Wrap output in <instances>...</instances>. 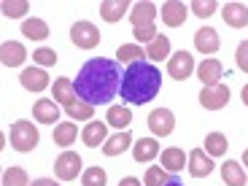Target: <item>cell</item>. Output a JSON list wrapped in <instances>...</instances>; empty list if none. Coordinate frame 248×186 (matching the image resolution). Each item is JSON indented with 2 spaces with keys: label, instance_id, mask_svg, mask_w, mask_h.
Returning a JSON list of instances; mask_svg holds the SVG:
<instances>
[{
  "label": "cell",
  "instance_id": "6da1fadb",
  "mask_svg": "<svg viewBox=\"0 0 248 186\" xmlns=\"http://www.w3.org/2000/svg\"><path fill=\"white\" fill-rule=\"evenodd\" d=\"M122 65L116 60H106V57H94V60L84 62V68L78 70L73 81L76 97L89 103V106H106L122 89Z\"/></svg>",
  "mask_w": 248,
  "mask_h": 186
},
{
  "label": "cell",
  "instance_id": "7a4b0ae2",
  "mask_svg": "<svg viewBox=\"0 0 248 186\" xmlns=\"http://www.w3.org/2000/svg\"><path fill=\"white\" fill-rule=\"evenodd\" d=\"M162 89V73L154 62H132L124 68L122 76V89H119V97L130 106H143L159 94Z\"/></svg>",
  "mask_w": 248,
  "mask_h": 186
},
{
  "label": "cell",
  "instance_id": "3957f363",
  "mask_svg": "<svg viewBox=\"0 0 248 186\" xmlns=\"http://www.w3.org/2000/svg\"><path fill=\"white\" fill-rule=\"evenodd\" d=\"M8 138H11V146L19 151V154H27V151H32L38 146V130L32 122H14L11 124V132H8Z\"/></svg>",
  "mask_w": 248,
  "mask_h": 186
},
{
  "label": "cell",
  "instance_id": "277c9868",
  "mask_svg": "<svg viewBox=\"0 0 248 186\" xmlns=\"http://www.w3.org/2000/svg\"><path fill=\"white\" fill-rule=\"evenodd\" d=\"M100 35H103V32H100L92 22H76V25L70 27V41H73L78 49H94V46L100 44Z\"/></svg>",
  "mask_w": 248,
  "mask_h": 186
},
{
  "label": "cell",
  "instance_id": "5b68a950",
  "mask_svg": "<svg viewBox=\"0 0 248 186\" xmlns=\"http://www.w3.org/2000/svg\"><path fill=\"white\" fill-rule=\"evenodd\" d=\"M230 103V87L227 84H216V87H202L200 92V106L205 111H221Z\"/></svg>",
  "mask_w": 248,
  "mask_h": 186
},
{
  "label": "cell",
  "instance_id": "8992f818",
  "mask_svg": "<svg viewBox=\"0 0 248 186\" xmlns=\"http://www.w3.org/2000/svg\"><path fill=\"white\" fill-rule=\"evenodd\" d=\"M149 130L154 138H168L175 130V116L168 108H154L149 113Z\"/></svg>",
  "mask_w": 248,
  "mask_h": 186
},
{
  "label": "cell",
  "instance_id": "52a82bcc",
  "mask_svg": "<svg viewBox=\"0 0 248 186\" xmlns=\"http://www.w3.org/2000/svg\"><path fill=\"white\" fill-rule=\"evenodd\" d=\"M168 73H170V78H175V81H186L194 73V57L189 54V51H184V49L175 51V54L168 60Z\"/></svg>",
  "mask_w": 248,
  "mask_h": 186
},
{
  "label": "cell",
  "instance_id": "ba28073f",
  "mask_svg": "<svg viewBox=\"0 0 248 186\" xmlns=\"http://www.w3.org/2000/svg\"><path fill=\"white\" fill-rule=\"evenodd\" d=\"M54 173L60 181H76V175L81 173V156L76 151H62L54 162Z\"/></svg>",
  "mask_w": 248,
  "mask_h": 186
},
{
  "label": "cell",
  "instance_id": "9c48e42d",
  "mask_svg": "<svg viewBox=\"0 0 248 186\" xmlns=\"http://www.w3.org/2000/svg\"><path fill=\"white\" fill-rule=\"evenodd\" d=\"M197 78L202 81V87H216L224 78V65L218 60H213V57H208V60H202L197 65Z\"/></svg>",
  "mask_w": 248,
  "mask_h": 186
},
{
  "label": "cell",
  "instance_id": "30bf717a",
  "mask_svg": "<svg viewBox=\"0 0 248 186\" xmlns=\"http://www.w3.org/2000/svg\"><path fill=\"white\" fill-rule=\"evenodd\" d=\"M189 16V6L181 3V0H168V3H162V22L168 27H181Z\"/></svg>",
  "mask_w": 248,
  "mask_h": 186
},
{
  "label": "cell",
  "instance_id": "8fae6325",
  "mask_svg": "<svg viewBox=\"0 0 248 186\" xmlns=\"http://www.w3.org/2000/svg\"><path fill=\"white\" fill-rule=\"evenodd\" d=\"M189 173L194 178H208L213 173V156L205 154V149H192L189 151Z\"/></svg>",
  "mask_w": 248,
  "mask_h": 186
},
{
  "label": "cell",
  "instance_id": "7c38bea8",
  "mask_svg": "<svg viewBox=\"0 0 248 186\" xmlns=\"http://www.w3.org/2000/svg\"><path fill=\"white\" fill-rule=\"evenodd\" d=\"M194 46H197L200 54H216L218 46H221V38L213 27H200L194 32Z\"/></svg>",
  "mask_w": 248,
  "mask_h": 186
},
{
  "label": "cell",
  "instance_id": "4fadbf2b",
  "mask_svg": "<svg viewBox=\"0 0 248 186\" xmlns=\"http://www.w3.org/2000/svg\"><path fill=\"white\" fill-rule=\"evenodd\" d=\"M221 19L227 27H235V30L248 27V6H243V3H227L221 8Z\"/></svg>",
  "mask_w": 248,
  "mask_h": 186
},
{
  "label": "cell",
  "instance_id": "5bb4252c",
  "mask_svg": "<svg viewBox=\"0 0 248 186\" xmlns=\"http://www.w3.org/2000/svg\"><path fill=\"white\" fill-rule=\"evenodd\" d=\"M0 60H3L6 68H19L27 60V49L19 41H6V44L0 46Z\"/></svg>",
  "mask_w": 248,
  "mask_h": 186
},
{
  "label": "cell",
  "instance_id": "9a60e30c",
  "mask_svg": "<svg viewBox=\"0 0 248 186\" xmlns=\"http://www.w3.org/2000/svg\"><path fill=\"white\" fill-rule=\"evenodd\" d=\"M19 81H22V87L30 89V92H44V89H49V76H46L44 68H27V70H22Z\"/></svg>",
  "mask_w": 248,
  "mask_h": 186
},
{
  "label": "cell",
  "instance_id": "2e32d148",
  "mask_svg": "<svg viewBox=\"0 0 248 186\" xmlns=\"http://www.w3.org/2000/svg\"><path fill=\"white\" fill-rule=\"evenodd\" d=\"M156 6L154 3H149V0H143V3H135L132 6V14H130V22L132 27H146V25H154L156 19Z\"/></svg>",
  "mask_w": 248,
  "mask_h": 186
},
{
  "label": "cell",
  "instance_id": "e0dca14e",
  "mask_svg": "<svg viewBox=\"0 0 248 186\" xmlns=\"http://www.w3.org/2000/svg\"><path fill=\"white\" fill-rule=\"evenodd\" d=\"M32 116L41 124H54V122H60V106H57L54 100H35Z\"/></svg>",
  "mask_w": 248,
  "mask_h": 186
},
{
  "label": "cell",
  "instance_id": "ac0fdd59",
  "mask_svg": "<svg viewBox=\"0 0 248 186\" xmlns=\"http://www.w3.org/2000/svg\"><path fill=\"white\" fill-rule=\"evenodd\" d=\"M130 3H127V0H103V3H100V16L106 19V22H119V19L122 16H130Z\"/></svg>",
  "mask_w": 248,
  "mask_h": 186
},
{
  "label": "cell",
  "instance_id": "d6986e66",
  "mask_svg": "<svg viewBox=\"0 0 248 186\" xmlns=\"http://www.w3.org/2000/svg\"><path fill=\"white\" fill-rule=\"evenodd\" d=\"M132 156H135V162H151L154 156H159L156 138H140L138 143H132Z\"/></svg>",
  "mask_w": 248,
  "mask_h": 186
},
{
  "label": "cell",
  "instance_id": "ffe728a7",
  "mask_svg": "<svg viewBox=\"0 0 248 186\" xmlns=\"http://www.w3.org/2000/svg\"><path fill=\"white\" fill-rule=\"evenodd\" d=\"M132 146V135L127 130H122V132H116L113 138H108L106 143H103V154L106 156H119V154H124V151Z\"/></svg>",
  "mask_w": 248,
  "mask_h": 186
},
{
  "label": "cell",
  "instance_id": "44dd1931",
  "mask_svg": "<svg viewBox=\"0 0 248 186\" xmlns=\"http://www.w3.org/2000/svg\"><path fill=\"white\" fill-rule=\"evenodd\" d=\"M184 165H189V154H184V149H165L162 151V168L168 173H181Z\"/></svg>",
  "mask_w": 248,
  "mask_h": 186
},
{
  "label": "cell",
  "instance_id": "7402d4cb",
  "mask_svg": "<svg viewBox=\"0 0 248 186\" xmlns=\"http://www.w3.org/2000/svg\"><path fill=\"white\" fill-rule=\"evenodd\" d=\"M221 178H224L227 186H246V170H243L240 162L227 159L221 165Z\"/></svg>",
  "mask_w": 248,
  "mask_h": 186
},
{
  "label": "cell",
  "instance_id": "603a6c76",
  "mask_svg": "<svg viewBox=\"0 0 248 186\" xmlns=\"http://www.w3.org/2000/svg\"><path fill=\"white\" fill-rule=\"evenodd\" d=\"M106 124L108 122H89L81 132V140L87 143L89 149H97L100 143H106Z\"/></svg>",
  "mask_w": 248,
  "mask_h": 186
},
{
  "label": "cell",
  "instance_id": "cb8c5ba5",
  "mask_svg": "<svg viewBox=\"0 0 248 186\" xmlns=\"http://www.w3.org/2000/svg\"><path fill=\"white\" fill-rule=\"evenodd\" d=\"M54 143L57 146H62V149H68V146H73L76 138H78V127H76L73 122H60L54 127Z\"/></svg>",
  "mask_w": 248,
  "mask_h": 186
},
{
  "label": "cell",
  "instance_id": "d4e9b609",
  "mask_svg": "<svg viewBox=\"0 0 248 186\" xmlns=\"http://www.w3.org/2000/svg\"><path fill=\"white\" fill-rule=\"evenodd\" d=\"M106 122L111 124V127H116V130H127L132 124V111L127 106H111L106 113Z\"/></svg>",
  "mask_w": 248,
  "mask_h": 186
},
{
  "label": "cell",
  "instance_id": "484cf974",
  "mask_svg": "<svg viewBox=\"0 0 248 186\" xmlns=\"http://www.w3.org/2000/svg\"><path fill=\"white\" fill-rule=\"evenodd\" d=\"M22 35H27L30 41H44V38H49V25H46L44 19H25L22 22Z\"/></svg>",
  "mask_w": 248,
  "mask_h": 186
},
{
  "label": "cell",
  "instance_id": "4316f807",
  "mask_svg": "<svg viewBox=\"0 0 248 186\" xmlns=\"http://www.w3.org/2000/svg\"><path fill=\"white\" fill-rule=\"evenodd\" d=\"M146 57L151 62H162L165 57H170V41L168 35H156L151 44H146Z\"/></svg>",
  "mask_w": 248,
  "mask_h": 186
},
{
  "label": "cell",
  "instance_id": "83f0119b",
  "mask_svg": "<svg viewBox=\"0 0 248 186\" xmlns=\"http://www.w3.org/2000/svg\"><path fill=\"white\" fill-rule=\"evenodd\" d=\"M227 149H230L227 135H221V132H208L205 135V154L208 156H224Z\"/></svg>",
  "mask_w": 248,
  "mask_h": 186
},
{
  "label": "cell",
  "instance_id": "f1b7e54d",
  "mask_svg": "<svg viewBox=\"0 0 248 186\" xmlns=\"http://www.w3.org/2000/svg\"><path fill=\"white\" fill-rule=\"evenodd\" d=\"M65 111H68V116L76 119V122H92V116H94V106H89V103H84V100H78V97H76L73 103H68Z\"/></svg>",
  "mask_w": 248,
  "mask_h": 186
},
{
  "label": "cell",
  "instance_id": "f546056e",
  "mask_svg": "<svg viewBox=\"0 0 248 186\" xmlns=\"http://www.w3.org/2000/svg\"><path fill=\"white\" fill-rule=\"evenodd\" d=\"M143 57H146V49H140V44H124L116 49V62L122 65V62H127V65H132V62H140Z\"/></svg>",
  "mask_w": 248,
  "mask_h": 186
},
{
  "label": "cell",
  "instance_id": "4dcf8cb0",
  "mask_svg": "<svg viewBox=\"0 0 248 186\" xmlns=\"http://www.w3.org/2000/svg\"><path fill=\"white\" fill-rule=\"evenodd\" d=\"M54 100L57 103H62V106H68V103H73L76 100V89H73V81L70 78H57L54 81Z\"/></svg>",
  "mask_w": 248,
  "mask_h": 186
},
{
  "label": "cell",
  "instance_id": "1f68e13d",
  "mask_svg": "<svg viewBox=\"0 0 248 186\" xmlns=\"http://www.w3.org/2000/svg\"><path fill=\"white\" fill-rule=\"evenodd\" d=\"M168 181H170V173L162 165H151L143 175V186H165Z\"/></svg>",
  "mask_w": 248,
  "mask_h": 186
},
{
  "label": "cell",
  "instance_id": "d6a6232c",
  "mask_svg": "<svg viewBox=\"0 0 248 186\" xmlns=\"http://www.w3.org/2000/svg\"><path fill=\"white\" fill-rule=\"evenodd\" d=\"M3 186H30V178H27V170L25 168H8L3 173Z\"/></svg>",
  "mask_w": 248,
  "mask_h": 186
},
{
  "label": "cell",
  "instance_id": "836d02e7",
  "mask_svg": "<svg viewBox=\"0 0 248 186\" xmlns=\"http://www.w3.org/2000/svg\"><path fill=\"white\" fill-rule=\"evenodd\" d=\"M106 181H108V175H106V170L103 168H87L84 173H81V184L84 186H106Z\"/></svg>",
  "mask_w": 248,
  "mask_h": 186
},
{
  "label": "cell",
  "instance_id": "e575fe53",
  "mask_svg": "<svg viewBox=\"0 0 248 186\" xmlns=\"http://www.w3.org/2000/svg\"><path fill=\"white\" fill-rule=\"evenodd\" d=\"M0 11L6 14L8 19H19L22 14L30 11V3H27V0H6V3L0 6Z\"/></svg>",
  "mask_w": 248,
  "mask_h": 186
},
{
  "label": "cell",
  "instance_id": "d590c367",
  "mask_svg": "<svg viewBox=\"0 0 248 186\" xmlns=\"http://www.w3.org/2000/svg\"><path fill=\"white\" fill-rule=\"evenodd\" d=\"M189 11L200 19H208L211 14H216V0H192L189 3Z\"/></svg>",
  "mask_w": 248,
  "mask_h": 186
},
{
  "label": "cell",
  "instance_id": "8d00e7d4",
  "mask_svg": "<svg viewBox=\"0 0 248 186\" xmlns=\"http://www.w3.org/2000/svg\"><path fill=\"white\" fill-rule=\"evenodd\" d=\"M57 51L54 49H46V46H41V49L32 51V62H38L41 68H51V65H57Z\"/></svg>",
  "mask_w": 248,
  "mask_h": 186
},
{
  "label": "cell",
  "instance_id": "74e56055",
  "mask_svg": "<svg viewBox=\"0 0 248 186\" xmlns=\"http://www.w3.org/2000/svg\"><path fill=\"white\" fill-rule=\"evenodd\" d=\"M132 35H135L138 44H151L159 32H156L154 25H146V27H132Z\"/></svg>",
  "mask_w": 248,
  "mask_h": 186
},
{
  "label": "cell",
  "instance_id": "f35d334b",
  "mask_svg": "<svg viewBox=\"0 0 248 186\" xmlns=\"http://www.w3.org/2000/svg\"><path fill=\"white\" fill-rule=\"evenodd\" d=\"M235 60H237V68H240L243 73H248V41H243V44L237 46Z\"/></svg>",
  "mask_w": 248,
  "mask_h": 186
},
{
  "label": "cell",
  "instance_id": "ab89813d",
  "mask_svg": "<svg viewBox=\"0 0 248 186\" xmlns=\"http://www.w3.org/2000/svg\"><path fill=\"white\" fill-rule=\"evenodd\" d=\"M30 186H60V184H57L54 178H38V181H32Z\"/></svg>",
  "mask_w": 248,
  "mask_h": 186
},
{
  "label": "cell",
  "instance_id": "60d3db41",
  "mask_svg": "<svg viewBox=\"0 0 248 186\" xmlns=\"http://www.w3.org/2000/svg\"><path fill=\"white\" fill-rule=\"evenodd\" d=\"M119 186H140V181H138L135 175H127V178L119 181Z\"/></svg>",
  "mask_w": 248,
  "mask_h": 186
},
{
  "label": "cell",
  "instance_id": "b9f144b4",
  "mask_svg": "<svg viewBox=\"0 0 248 186\" xmlns=\"http://www.w3.org/2000/svg\"><path fill=\"white\" fill-rule=\"evenodd\" d=\"M165 186H184V181H178V178H170Z\"/></svg>",
  "mask_w": 248,
  "mask_h": 186
},
{
  "label": "cell",
  "instance_id": "7bdbcfd3",
  "mask_svg": "<svg viewBox=\"0 0 248 186\" xmlns=\"http://www.w3.org/2000/svg\"><path fill=\"white\" fill-rule=\"evenodd\" d=\"M243 103H246V108H248V84L243 87Z\"/></svg>",
  "mask_w": 248,
  "mask_h": 186
},
{
  "label": "cell",
  "instance_id": "ee69618b",
  "mask_svg": "<svg viewBox=\"0 0 248 186\" xmlns=\"http://www.w3.org/2000/svg\"><path fill=\"white\" fill-rule=\"evenodd\" d=\"M243 165H246V168H248V149L243 151Z\"/></svg>",
  "mask_w": 248,
  "mask_h": 186
}]
</instances>
